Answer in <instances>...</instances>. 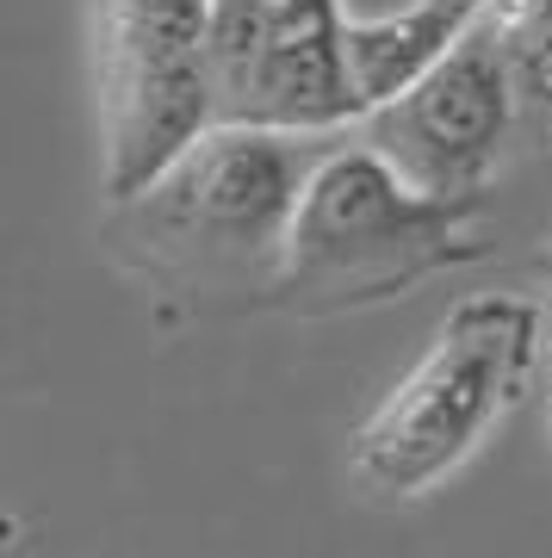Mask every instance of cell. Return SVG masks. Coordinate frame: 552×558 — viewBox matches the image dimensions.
I'll return each mask as SVG.
<instances>
[{
  "instance_id": "5",
  "label": "cell",
  "mask_w": 552,
  "mask_h": 558,
  "mask_svg": "<svg viewBox=\"0 0 552 558\" xmlns=\"http://www.w3.org/2000/svg\"><path fill=\"white\" fill-rule=\"evenodd\" d=\"M212 124L329 137L360 119L341 0H217Z\"/></svg>"
},
{
  "instance_id": "4",
  "label": "cell",
  "mask_w": 552,
  "mask_h": 558,
  "mask_svg": "<svg viewBox=\"0 0 552 558\" xmlns=\"http://www.w3.org/2000/svg\"><path fill=\"white\" fill-rule=\"evenodd\" d=\"M212 13L217 0H87L106 205L212 131Z\"/></svg>"
},
{
  "instance_id": "3",
  "label": "cell",
  "mask_w": 552,
  "mask_h": 558,
  "mask_svg": "<svg viewBox=\"0 0 552 558\" xmlns=\"http://www.w3.org/2000/svg\"><path fill=\"white\" fill-rule=\"evenodd\" d=\"M547 360V317L533 299H459L410 373L373 403L348 440V478L367 502H416L503 428Z\"/></svg>"
},
{
  "instance_id": "6",
  "label": "cell",
  "mask_w": 552,
  "mask_h": 558,
  "mask_svg": "<svg viewBox=\"0 0 552 558\" xmlns=\"http://www.w3.org/2000/svg\"><path fill=\"white\" fill-rule=\"evenodd\" d=\"M515 81L496 44V13L478 25L454 57H441L429 75L404 87L392 106L367 112V143L392 161L404 180L441 199H484L496 156L515 131Z\"/></svg>"
},
{
  "instance_id": "8",
  "label": "cell",
  "mask_w": 552,
  "mask_h": 558,
  "mask_svg": "<svg viewBox=\"0 0 552 558\" xmlns=\"http://www.w3.org/2000/svg\"><path fill=\"white\" fill-rule=\"evenodd\" d=\"M496 44L509 62L515 100L533 119H552V0H515L496 13Z\"/></svg>"
},
{
  "instance_id": "1",
  "label": "cell",
  "mask_w": 552,
  "mask_h": 558,
  "mask_svg": "<svg viewBox=\"0 0 552 558\" xmlns=\"http://www.w3.org/2000/svg\"><path fill=\"white\" fill-rule=\"evenodd\" d=\"M316 156L311 137L212 124L143 193L112 205L106 248L156 292L267 304Z\"/></svg>"
},
{
  "instance_id": "7",
  "label": "cell",
  "mask_w": 552,
  "mask_h": 558,
  "mask_svg": "<svg viewBox=\"0 0 552 558\" xmlns=\"http://www.w3.org/2000/svg\"><path fill=\"white\" fill-rule=\"evenodd\" d=\"M491 13V0H410L397 13H373V20L348 13V81H355L360 119L392 106L441 57H454V44H466Z\"/></svg>"
},
{
  "instance_id": "11",
  "label": "cell",
  "mask_w": 552,
  "mask_h": 558,
  "mask_svg": "<svg viewBox=\"0 0 552 558\" xmlns=\"http://www.w3.org/2000/svg\"><path fill=\"white\" fill-rule=\"evenodd\" d=\"M547 274H552V248H547Z\"/></svg>"
},
{
  "instance_id": "10",
  "label": "cell",
  "mask_w": 552,
  "mask_h": 558,
  "mask_svg": "<svg viewBox=\"0 0 552 558\" xmlns=\"http://www.w3.org/2000/svg\"><path fill=\"white\" fill-rule=\"evenodd\" d=\"M491 7H496V13H503V7H515V0H491Z\"/></svg>"
},
{
  "instance_id": "9",
  "label": "cell",
  "mask_w": 552,
  "mask_h": 558,
  "mask_svg": "<svg viewBox=\"0 0 552 558\" xmlns=\"http://www.w3.org/2000/svg\"><path fill=\"white\" fill-rule=\"evenodd\" d=\"M540 366H547V453H552V323H547V360Z\"/></svg>"
},
{
  "instance_id": "2",
  "label": "cell",
  "mask_w": 552,
  "mask_h": 558,
  "mask_svg": "<svg viewBox=\"0 0 552 558\" xmlns=\"http://www.w3.org/2000/svg\"><path fill=\"white\" fill-rule=\"evenodd\" d=\"M484 199H441L404 180L373 143L323 149L298 193L267 304L298 317L373 311L422 279L484 260L478 242Z\"/></svg>"
}]
</instances>
